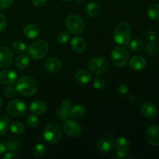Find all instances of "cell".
<instances>
[{
	"label": "cell",
	"instance_id": "obj_1",
	"mask_svg": "<svg viewBox=\"0 0 159 159\" xmlns=\"http://www.w3.org/2000/svg\"><path fill=\"white\" fill-rule=\"evenodd\" d=\"M16 89L20 94L25 96H31L37 92V82L31 76H23L17 81Z\"/></svg>",
	"mask_w": 159,
	"mask_h": 159
},
{
	"label": "cell",
	"instance_id": "obj_2",
	"mask_svg": "<svg viewBox=\"0 0 159 159\" xmlns=\"http://www.w3.org/2000/svg\"><path fill=\"white\" fill-rule=\"evenodd\" d=\"M49 51V45L45 40H37L30 45L27 48V54L34 60H40L43 58Z\"/></svg>",
	"mask_w": 159,
	"mask_h": 159
},
{
	"label": "cell",
	"instance_id": "obj_3",
	"mask_svg": "<svg viewBox=\"0 0 159 159\" xmlns=\"http://www.w3.org/2000/svg\"><path fill=\"white\" fill-rule=\"evenodd\" d=\"M43 136L45 141L48 143H49V144H57L61 139V128L59 124H57V123H49L44 127Z\"/></svg>",
	"mask_w": 159,
	"mask_h": 159
},
{
	"label": "cell",
	"instance_id": "obj_4",
	"mask_svg": "<svg viewBox=\"0 0 159 159\" xmlns=\"http://www.w3.org/2000/svg\"><path fill=\"white\" fill-rule=\"evenodd\" d=\"M113 38L115 42L120 45H127L130 40V28L128 23L121 22L115 27L113 32Z\"/></svg>",
	"mask_w": 159,
	"mask_h": 159
},
{
	"label": "cell",
	"instance_id": "obj_5",
	"mask_svg": "<svg viewBox=\"0 0 159 159\" xmlns=\"http://www.w3.org/2000/svg\"><path fill=\"white\" fill-rule=\"evenodd\" d=\"M110 59L115 66L119 68L125 66L129 61L128 51L123 47H116L112 51Z\"/></svg>",
	"mask_w": 159,
	"mask_h": 159
},
{
	"label": "cell",
	"instance_id": "obj_6",
	"mask_svg": "<svg viewBox=\"0 0 159 159\" xmlns=\"http://www.w3.org/2000/svg\"><path fill=\"white\" fill-rule=\"evenodd\" d=\"M65 26L70 32L75 34L82 33L85 28L84 20L75 14H71L67 17L65 20Z\"/></svg>",
	"mask_w": 159,
	"mask_h": 159
},
{
	"label": "cell",
	"instance_id": "obj_7",
	"mask_svg": "<svg viewBox=\"0 0 159 159\" xmlns=\"http://www.w3.org/2000/svg\"><path fill=\"white\" fill-rule=\"evenodd\" d=\"M6 110L11 116L15 117H21L26 114L27 106L21 99H13L8 103Z\"/></svg>",
	"mask_w": 159,
	"mask_h": 159
},
{
	"label": "cell",
	"instance_id": "obj_8",
	"mask_svg": "<svg viewBox=\"0 0 159 159\" xmlns=\"http://www.w3.org/2000/svg\"><path fill=\"white\" fill-rule=\"evenodd\" d=\"M89 68L95 75L104 74L109 68V62L105 57H95L89 61Z\"/></svg>",
	"mask_w": 159,
	"mask_h": 159
},
{
	"label": "cell",
	"instance_id": "obj_9",
	"mask_svg": "<svg viewBox=\"0 0 159 159\" xmlns=\"http://www.w3.org/2000/svg\"><path fill=\"white\" fill-rule=\"evenodd\" d=\"M63 129L65 133L71 138H77L82 134V127L80 124L75 120H66L64 123Z\"/></svg>",
	"mask_w": 159,
	"mask_h": 159
},
{
	"label": "cell",
	"instance_id": "obj_10",
	"mask_svg": "<svg viewBox=\"0 0 159 159\" xmlns=\"http://www.w3.org/2000/svg\"><path fill=\"white\" fill-rule=\"evenodd\" d=\"M13 61V54L7 47L0 46V69L6 68Z\"/></svg>",
	"mask_w": 159,
	"mask_h": 159
},
{
	"label": "cell",
	"instance_id": "obj_11",
	"mask_svg": "<svg viewBox=\"0 0 159 159\" xmlns=\"http://www.w3.org/2000/svg\"><path fill=\"white\" fill-rule=\"evenodd\" d=\"M113 140V134H109L107 135L105 138H101L96 143V148L97 150L101 154H108L113 150V143L112 141Z\"/></svg>",
	"mask_w": 159,
	"mask_h": 159
},
{
	"label": "cell",
	"instance_id": "obj_12",
	"mask_svg": "<svg viewBox=\"0 0 159 159\" xmlns=\"http://www.w3.org/2000/svg\"><path fill=\"white\" fill-rule=\"evenodd\" d=\"M146 138L149 144L154 147L159 145V126L152 125L146 131Z\"/></svg>",
	"mask_w": 159,
	"mask_h": 159
},
{
	"label": "cell",
	"instance_id": "obj_13",
	"mask_svg": "<svg viewBox=\"0 0 159 159\" xmlns=\"http://www.w3.org/2000/svg\"><path fill=\"white\" fill-rule=\"evenodd\" d=\"M17 74L11 69H5L0 72V82L3 85H12L17 80Z\"/></svg>",
	"mask_w": 159,
	"mask_h": 159
},
{
	"label": "cell",
	"instance_id": "obj_14",
	"mask_svg": "<svg viewBox=\"0 0 159 159\" xmlns=\"http://www.w3.org/2000/svg\"><path fill=\"white\" fill-rule=\"evenodd\" d=\"M141 111L142 114L148 119H153L158 114V109L156 106L150 102H146L143 103L141 107Z\"/></svg>",
	"mask_w": 159,
	"mask_h": 159
},
{
	"label": "cell",
	"instance_id": "obj_15",
	"mask_svg": "<svg viewBox=\"0 0 159 159\" xmlns=\"http://www.w3.org/2000/svg\"><path fill=\"white\" fill-rule=\"evenodd\" d=\"M130 67L134 71H141L147 67V61L141 55H134L129 61Z\"/></svg>",
	"mask_w": 159,
	"mask_h": 159
},
{
	"label": "cell",
	"instance_id": "obj_16",
	"mask_svg": "<svg viewBox=\"0 0 159 159\" xmlns=\"http://www.w3.org/2000/svg\"><path fill=\"white\" fill-rule=\"evenodd\" d=\"M71 107V102L68 99H64L61 102V106L57 111V116L59 120H66L69 117V110Z\"/></svg>",
	"mask_w": 159,
	"mask_h": 159
},
{
	"label": "cell",
	"instance_id": "obj_17",
	"mask_svg": "<svg viewBox=\"0 0 159 159\" xmlns=\"http://www.w3.org/2000/svg\"><path fill=\"white\" fill-rule=\"evenodd\" d=\"M45 68L50 73H57L61 68V63L57 57H51L48 58L44 64Z\"/></svg>",
	"mask_w": 159,
	"mask_h": 159
},
{
	"label": "cell",
	"instance_id": "obj_18",
	"mask_svg": "<svg viewBox=\"0 0 159 159\" xmlns=\"http://www.w3.org/2000/svg\"><path fill=\"white\" fill-rule=\"evenodd\" d=\"M48 110V105L44 101H33L30 105V110L34 115H40L44 113Z\"/></svg>",
	"mask_w": 159,
	"mask_h": 159
},
{
	"label": "cell",
	"instance_id": "obj_19",
	"mask_svg": "<svg viewBox=\"0 0 159 159\" xmlns=\"http://www.w3.org/2000/svg\"><path fill=\"white\" fill-rule=\"evenodd\" d=\"M23 34L27 38L34 39L40 35V28L35 23H29L23 28Z\"/></svg>",
	"mask_w": 159,
	"mask_h": 159
},
{
	"label": "cell",
	"instance_id": "obj_20",
	"mask_svg": "<svg viewBox=\"0 0 159 159\" xmlns=\"http://www.w3.org/2000/svg\"><path fill=\"white\" fill-rule=\"evenodd\" d=\"M71 47L76 53H83L86 49V42L82 37H75L71 40Z\"/></svg>",
	"mask_w": 159,
	"mask_h": 159
},
{
	"label": "cell",
	"instance_id": "obj_21",
	"mask_svg": "<svg viewBox=\"0 0 159 159\" xmlns=\"http://www.w3.org/2000/svg\"><path fill=\"white\" fill-rule=\"evenodd\" d=\"M85 12L89 16L92 18H96L99 16L101 12V7L99 4L96 2H91L87 4L85 7Z\"/></svg>",
	"mask_w": 159,
	"mask_h": 159
},
{
	"label": "cell",
	"instance_id": "obj_22",
	"mask_svg": "<svg viewBox=\"0 0 159 159\" xmlns=\"http://www.w3.org/2000/svg\"><path fill=\"white\" fill-rule=\"evenodd\" d=\"M75 79L80 84H88L92 80V75L86 69H80L75 74Z\"/></svg>",
	"mask_w": 159,
	"mask_h": 159
},
{
	"label": "cell",
	"instance_id": "obj_23",
	"mask_svg": "<svg viewBox=\"0 0 159 159\" xmlns=\"http://www.w3.org/2000/svg\"><path fill=\"white\" fill-rule=\"evenodd\" d=\"M16 66L20 70H25L29 67L30 58L26 54H20L16 58L15 61Z\"/></svg>",
	"mask_w": 159,
	"mask_h": 159
},
{
	"label": "cell",
	"instance_id": "obj_24",
	"mask_svg": "<svg viewBox=\"0 0 159 159\" xmlns=\"http://www.w3.org/2000/svg\"><path fill=\"white\" fill-rule=\"evenodd\" d=\"M114 147L117 151H124L127 152L130 148V142L128 140L125 138H117L114 142Z\"/></svg>",
	"mask_w": 159,
	"mask_h": 159
},
{
	"label": "cell",
	"instance_id": "obj_25",
	"mask_svg": "<svg viewBox=\"0 0 159 159\" xmlns=\"http://www.w3.org/2000/svg\"><path fill=\"white\" fill-rule=\"evenodd\" d=\"M85 109L83 106L75 105L70 108L69 116L72 118H81L85 115Z\"/></svg>",
	"mask_w": 159,
	"mask_h": 159
},
{
	"label": "cell",
	"instance_id": "obj_26",
	"mask_svg": "<svg viewBox=\"0 0 159 159\" xmlns=\"http://www.w3.org/2000/svg\"><path fill=\"white\" fill-rule=\"evenodd\" d=\"M6 148H7L9 152H16L21 149L22 145L20 140L16 139V138H10V139L6 141Z\"/></svg>",
	"mask_w": 159,
	"mask_h": 159
},
{
	"label": "cell",
	"instance_id": "obj_27",
	"mask_svg": "<svg viewBox=\"0 0 159 159\" xmlns=\"http://www.w3.org/2000/svg\"><path fill=\"white\" fill-rule=\"evenodd\" d=\"M9 129L14 134L20 135L25 131V126L20 121H14L9 125Z\"/></svg>",
	"mask_w": 159,
	"mask_h": 159
},
{
	"label": "cell",
	"instance_id": "obj_28",
	"mask_svg": "<svg viewBox=\"0 0 159 159\" xmlns=\"http://www.w3.org/2000/svg\"><path fill=\"white\" fill-rule=\"evenodd\" d=\"M148 16L153 20H159V3L150 6L147 11Z\"/></svg>",
	"mask_w": 159,
	"mask_h": 159
},
{
	"label": "cell",
	"instance_id": "obj_29",
	"mask_svg": "<svg viewBox=\"0 0 159 159\" xmlns=\"http://www.w3.org/2000/svg\"><path fill=\"white\" fill-rule=\"evenodd\" d=\"M47 148L43 144L39 143L36 144L33 148V155L37 158H41L46 154Z\"/></svg>",
	"mask_w": 159,
	"mask_h": 159
},
{
	"label": "cell",
	"instance_id": "obj_30",
	"mask_svg": "<svg viewBox=\"0 0 159 159\" xmlns=\"http://www.w3.org/2000/svg\"><path fill=\"white\" fill-rule=\"evenodd\" d=\"M129 48L133 51H140L144 48V42L141 39H135L129 42Z\"/></svg>",
	"mask_w": 159,
	"mask_h": 159
},
{
	"label": "cell",
	"instance_id": "obj_31",
	"mask_svg": "<svg viewBox=\"0 0 159 159\" xmlns=\"http://www.w3.org/2000/svg\"><path fill=\"white\" fill-rule=\"evenodd\" d=\"M12 50L17 54H22L26 50V45L21 40H17L12 44Z\"/></svg>",
	"mask_w": 159,
	"mask_h": 159
},
{
	"label": "cell",
	"instance_id": "obj_32",
	"mask_svg": "<svg viewBox=\"0 0 159 159\" xmlns=\"http://www.w3.org/2000/svg\"><path fill=\"white\" fill-rule=\"evenodd\" d=\"M26 122L27 125L31 128H35L40 124L38 117L34 116V115H28L26 118Z\"/></svg>",
	"mask_w": 159,
	"mask_h": 159
},
{
	"label": "cell",
	"instance_id": "obj_33",
	"mask_svg": "<svg viewBox=\"0 0 159 159\" xmlns=\"http://www.w3.org/2000/svg\"><path fill=\"white\" fill-rule=\"evenodd\" d=\"M9 119H6V115L3 118H0V137L4 136L9 129L8 121Z\"/></svg>",
	"mask_w": 159,
	"mask_h": 159
},
{
	"label": "cell",
	"instance_id": "obj_34",
	"mask_svg": "<svg viewBox=\"0 0 159 159\" xmlns=\"http://www.w3.org/2000/svg\"><path fill=\"white\" fill-rule=\"evenodd\" d=\"M105 79H103L101 76L98 75L97 77H96L93 80V86H94L95 89H101L103 88L105 86Z\"/></svg>",
	"mask_w": 159,
	"mask_h": 159
},
{
	"label": "cell",
	"instance_id": "obj_35",
	"mask_svg": "<svg viewBox=\"0 0 159 159\" xmlns=\"http://www.w3.org/2000/svg\"><path fill=\"white\" fill-rule=\"evenodd\" d=\"M69 39H70V34H68V32H65V31L61 32L60 34L57 35V42H58L59 43H61V44L66 43L69 40Z\"/></svg>",
	"mask_w": 159,
	"mask_h": 159
},
{
	"label": "cell",
	"instance_id": "obj_36",
	"mask_svg": "<svg viewBox=\"0 0 159 159\" xmlns=\"http://www.w3.org/2000/svg\"><path fill=\"white\" fill-rule=\"evenodd\" d=\"M144 37L147 39L149 41H155L157 38V34L155 31H153L152 30H147L144 32Z\"/></svg>",
	"mask_w": 159,
	"mask_h": 159
},
{
	"label": "cell",
	"instance_id": "obj_37",
	"mask_svg": "<svg viewBox=\"0 0 159 159\" xmlns=\"http://www.w3.org/2000/svg\"><path fill=\"white\" fill-rule=\"evenodd\" d=\"M17 90L13 86H8L4 89V95L7 98L13 97L16 95Z\"/></svg>",
	"mask_w": 159,
	"mask_h": 159
},
{
	"label": "cell",
	"instance_id": "obj_38",
	"mask_svg": "<svg viewBox=\"0 0 159 159\" xmlns=\"http://www.w3.org/2000/svg\"><path fill=\"white\" fill-rule=\"evenodd\" d=\"M146 51L149 54H155L158 51V46L154 41H152V43H148L146 46Z\"/></svg>",
	"mask_w": 159,
	"mask_h": 159
},
{
	"label": "cell",
	"instance_id": "obj_39",
	"mask_svg": "<svg viewBox=\"0 0 159 159\" xmlns=\"http://www.w3.org/2000/svg\"><path fill=\"white\" fill-rule=\"evenodd\" d=\"M13 0H0V9L9 8L12 5Z\"/></svg>",
	"mask_w": 159,
	"mask_h": 159
},
{
	"label": "cell",
	"instance_id": "obj_40",
	"mask_svg": "<svg viewBox=\"0 0 159 159\" xmlns=\"http://www.w3.org/2000/svg\"><path fill=\"white\" fill-rule=\"evenodd\" d=\"M6 28V20L4 15L0 12V32H2Z\"/></svg>",
	"mask_w": 159,
	"mask_h": 159
},
{
	"label": "cell",
	"instance_id": "obj_41",
	"mask_svg": "<svg viewBox=\"0 0 159 159\" xmlns=\"http://www.w3.org/2000/svg\"><path fill=\"white\" fill-rule=\"evenodd\" d=\"M118 92H119L120 94L121 95L127 94V92H128V86H127L126 84H121V85H120L119 89H118Z\"/></svg>",
	"mask_w": 159,
	"mask_h": 159
},
{
	"label": "cell",
	"instance_id": "obj_42",
	"mask_svg": "<svg viewBox=\"0 0 159 159\" xmlns=\"http://www.w3.org/2000/svg\"><path fill=\"white\" fill-rule=\"evenodd\" d=\"M116 158L119 159H124L128 158V155H127V152H124V151H117L116 154Z\"/></svg>",
	"mask_w": 159,
	"mask_h": 159
},
{
	"label": "cell",
	"instance_id": "obj_43",
	"mask_svg": "<svg viewBox=\"0 0 159 159\" xmlns=\"http://www.w3.org/2000/svg\"><path fill=\"white\" fill-rule=\"evenodd\" d=\"M17 155L16 154V152H9L8 153H6V155L3 156V159H15L17 158Z\"/></svg>",
	"mask_w": 159,
	"mask_h": 159
},
{
	"label": "cell",
	"instance_id": "obj_44",
	"mask_svg": "<svg viewBox=\"0 0 159 159\" xmlns=\"http://www.w3.org/2000/svg\"><path fill=\"white\" fill-rule=\"evenodd\" d=\"M47 1H48V0H31V2H32L34 6H39V7L43 6V5L47 2Z\"/></svg>",
	"mask_w": 159,
	"mask_h": 159
},
{
	"label": "cell",
	"instance_id": "obj_45",
	"mask_svg": "<svg viewBox=\"0 0 159 159\" xmlns=\"http://www.w3.org/2000/svg\"><path fill=\"white\" fill-rule=\"evenodd\" d=\"M6 144H5L3 142H2V141H0V155L4 153V152H6Z\"/></svg>",
	"mask_w": 159,
	"mask_h": 159
},
{
	"label": "cell",
	"instance_id": "obj_46",
	"mask_svg": "<svg viewBox=\"0 0 159 159\" xmlns=\"http://www.w3.org/2000/svg\"><path fill=\"white\" fill-rule=\"evenodd\" d=\"M128 99L130 101H132V102H134V101H137V96H131L128 98Z\"/></svg>",
	"mask_w": 159,
	"mask_h": 159
},
{
	"label": "cell",
	"instance_id": "obj_47",
	"mask_svg": "<svg viewBox=\"0 0 159 159\" xmlns=\"http://www.w3.org/2000/svg\"><path fill=\"white\" fill-rule=\"evenodd\" d=\"M76 2H77L78 3H79V4H82V3L85 2V0H75Z\"/></svg>",
	"mask_w": 159,
	"mask_h": 159
},
{
	"label": "cell",
	"instance_id": "obj_48",
	"mask_svg": "<svg viewBox=\"0 0 159 159\" xmlns=\"http://www.w3.org/2000/svg\"><path fill=\"white\" fill-rule=\"evenodd\" d=\"M2 99L0 98V108H1V107H2Z\"/></svg>",
	"mask_w": 159,
	"mask_h": 159
},
{
	"label": "cell",
	"instance_id": "obj_49",
	"mask_svg": "<svg viewBox=\"0 0 159 159\" xmlns=\"http://www.w3.org/2000/svg\"><path fill=\"white\" fill-rule=\"evenodd\" d=\"M61 1H64V2H66V1H69V0H61Z\"/></svg>",
	"mask_w": 159,
	"mask_h": 159
},
{
	"label": "cell",
	"instance_id": "obj_50",
	"mask_svg": "<svg viewBox=\"0 0 159 159\" xmlns=\"http://www.w3.org/2000/svg\"><path fill=\"white\" fill-rule=\"evenodd\" d=\"M158 43H159V37H158Z\"/></svg>",
	"mask_w": 159,
	"mask_h": 159
},
{
	"label": "cell",
	"instance_id": "obj_51",
	"mask_svg": "<svg viewBox=\"0 0 159 159\" xmlns=\"http://www.w3.org/2000/svg\"><path fill=\"white\" fill-rule=\"evenodd\" d=\"M158 26H159V25H158Z\"/></svg>",
	"mask_w": 159,
	"mask_h": 159
}]
</instances>
